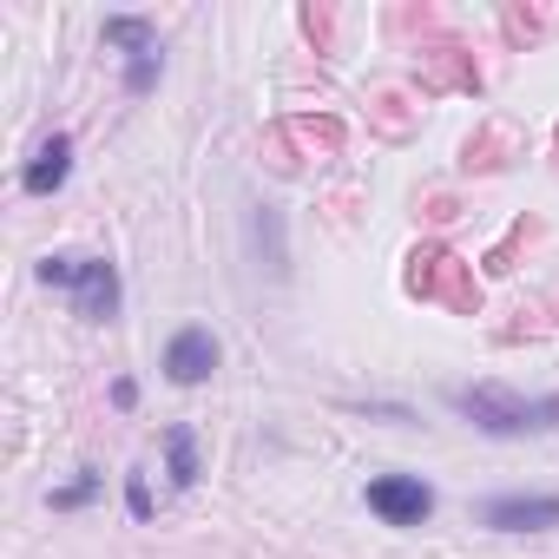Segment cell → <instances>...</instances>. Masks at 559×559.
<instances>
[{
  "label": "cell",
  "mask_w": 559,
  "mask_h": 559,
  "mask_svg": "<svg viewBox=\"0 0 559 559\" xmlns=\"http://www.w3.org/2000/svg\"><path fill=\"white\" fill-rule=\"evenodd\" d=\"M198 474H204V467H198V435H191L185 421H171V428H165V480H171L178 493H191Z\"/></svg>",
  "instance_id": "8"
},
{
  "label": "cell",
  "mask_w": 559,
  "mask_h": 559,
  "mask_svg": "<svg viewBox=\"0 0 559 559\" xmlns=\"http://www.w3.org/2000/svg\"><path fill=\"white\" fill-rule=\"evenodd\" d=\"M67 178H73V139H67V132H47L40 152H34L27 171H21V191H27V198H53Z\"/></svg>",
  "instance_id": "7"
},
{
  "label": "cell",
  "mask_w": 559,
  "mask_h": 559,
  "mask_svg": "<svg viewBox=\"0 0 559 559\" xmlns=\"http://www.w3.org/2000/svg\"><path fill=\"white\" fill-rule=\"evenodd\" d=\"M448 402H454V415H467L480 435H493V441H513V435H546L552 421H559V395H513V389H500V382H461V389H448Z\"/></svg>",
  "instance_id": "1"
},
{
  "label": "cell",
  "mask_w": 559,
  "mask_h": 559,
  "mask_svg": "<svg viewBox=\"0 0 559 559\" xmlns=\"http://www.w3.org/2000/svg\"><path fill=\"white\" fill-rule=\"evenodd\" d=\"M106 47H119L126 53V93L132 99H145L152 86H158V27L145 21V14H112L106 21Z\"/></svg>",
  "instance_id": "3"
},
{
  "label": "cell",
  "mask_w": 559,
  "mask_h": 559,
  "mask_svg": "<svg viewBox=\"0 0 559 559\" xmlns=\"http://www.w3.org/2000/svg\"><path fill=\"white\" fill-rule=\"evenodd\" d=\"M139 402V382H112V408H132Z\"/></svg>",
  "instance_id": "11"
},
{
  "label": "cell",
  "mask_w": 559,
  "mask_h": 559,
  "mask_svg": "<svg viewBox=\"0 0 559 559\" xmlns=\"http://www.w3.org/2000/svg\"><path fill=\"white\" fill-rule=\"evenodd\" d=\"M34 276H40L47 290H67L86 323H112L119 317V270L106 257H67V250H53V257L34 263Z\"/></svg>",
  "instance_id": "2"
},
{
  "label": "cell",
  "mask_w": 559,
  "mask_h": 559,
  "mask_svg": "<svg viewBox=\"0 0 559 559\" xmlns=\"http://www.w3.org/2000/svg\"><path fill=\"white\" fill-rule=\"evenodd\" d=\"M224 362V349H217V336L204 330V323H185L171 343H165V376L178 382V389H198V382H211V369Z\"/></svg>",
  "instance_id": "5"
},
{
  "label": "cell",
  "mask_w": 559,
  "mask_h": 559,
  "mask_svg": "<svg viewBox=\"0 0 559 559\" xmlns=\"http://www.w3.org/2000/svg\"><path fill=\"white\" fill-rule=\"evenodd\" d=\"M480 526H493V533H546V526H559V493H493L480 507Z\"/></svg>",
  "instance_id": "6"
},
{
  "label": "cell",
  "mask_w": 559,
  "mask_h": 559,
  "mask_svg": "<svg viewBox=\"0 0 559 559\" xmlns=\"http://www.w3.org/2000/svg\"><path fill=\"white\" fill-rule=\"evenodd\" d=\"M362 500H369V513H376L382 526H421V520L435 513V487H428L421 474H376V480L362 487Z\"/></svg>",
  "instance_id": "4"
},
{
  "label": "cell",
  "mask_w": 559,
  "mask_h": 559,
  "mask_svg": "<svg viewBox=\"0 0 559 559\" xmlns=\"http://www.w3.org/2000/svg\"><path fill=\"white\" fill-rule=\"evenodd\" d=\"M99 493V474H80V480H67V487H53V513H73V507H86Z\"/></svg>",
  "instance_id": "9"
},
{
  "label": "cell",
  "mask_w": 559,
  "mask_h": 559,
  "mask_svg": "<svg viewBox=\"0 0 559 559\" xmlns=\"http://www.w3.org/2000/svg\"><path fill=\"white\" fill-rule=\"evenodd\" d=\"M126 507H132V520H152V487H145V474H139V467L126 474Z\"/></svg>",
  "instance_id": "10"
}]
</instances>
